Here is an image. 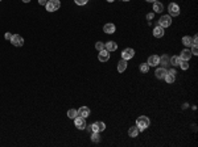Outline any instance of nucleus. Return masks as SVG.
<instances>
[{
	"instance_id": "f3484780",
	"label": "nucleus",
	"mask_w": 198,
	"mask_h": 147,
	"mask_svg": "<svg viewBox=\"0 0 198 147\" xmlns=\"http://www.w3.org/2000/svg\"><path fill=\"white\" fill-rule=\"evenodd\" d=\"M153 11L156 12V13H161V12L164 11V5H163V3L155 1V3H153Z\"/></svg>"
},
{
	"instance_id": "2f4dec72",
	"label": "nucleus",
	"mask_w": 198,
	"mask_h": 147,
	"mask_svg": "<svg viewBox=\"0 0 198 147\" xmlns=\"http://www.w3.org/2000/svg\"><path fill=\"white\" fill-rule=\"evenodd\" d=\"M46 3H48V0H38L40 5H46Z\"/></svg>"
},
{
	"instance_id": "58836bf2",
	"label": "nucleus",
	"mask_w": 198,
	"mask_h": 147,
	"mask_svg": "<svg viewBox=\"0 0 198 147\" xmlns=\"http://www.w3.org/2000/svg\"><path fill=\"white\" fill-rule=\"evenodd\" d=\"M120 1H130V0H120Z\"/></svg>"
},
{
	"instance_id": "6ab92c4d",
	"label": "nucleus",
	"mask_w": 198,
	"mask_h": 147,
	"mask_svg": "<svg viewBox=\"0 0 198 147\" xmlns=\"http://www.w3.org/2000/svg\"><path fill=\"white\" fill-rule=\"evenodd\" d=\"M169 62H171L172 66H180V63H181V59H180V57H177V55H173Z\"/></svg>"
},
{
	"instance_id": "5701e85b",
	"label": "nucleus",
	"mask_w": 198,
	"mask_h": 147,
	"mask_svg": "<svg viewBox=\"0 0 198 147\" xmlns=\"http://www.w3.org/2000/svg\"><path fill=\"white\" fill-rule=\"evenodd\" d=\"M91 140H92V142H95V143H98L99 140H100V135H99L98 131H92V134H91Z\"/></svg>"
},
{
	"instance_id": "4be33fe9",
	"label": "nucleus",
	"mask_w": 198,
	"mask_h": 147,
	"mask_svg": "<svg viewBox=\"0 0 198 147\" xmlns=\"http://www.w3.org/2000/svg\"><path fill=\"white\" fill-rule=\"evenodd\" d=\"M78 116V110H75V109H70L68 110V117L69 118H72V120H74L75 117Z\"/></svg>"
},
{
	"instance_id": "4468645a",
	"label": "nucleus",
	"mask_w": 198,
	"mask_h": 147,
	"mask_svg": "<svg viewBox=\"0 0 198 147\" xmlns=\"http://www.w3.org/2000/svg\"><path fill=\"white\" fill-rule=\"evenodd\" d=\"M190 58H191L190 50H188V49L182 50L181 54H180V59H181V61H190Z\"/></svg>"
},
{
	"instance_id": "423d86ee",
	"label": "nucleus",
	"mask_w": 198,
	"mask_h": 147,
	"mask_svg": "<svg viewBox=\"0 0 198 147\" xmlns=\"http://www.w3.org/2000/svg\"><path fill=\"white\" fill-rule=\"evenodd\" d=\"M11 44L13 45V46H17V47H20L24 45V38L21 37L20 34H13L12 38H11Z\"/></svg>"
},
{
	"instance_id": "cd10ccee",
	"label": "nucleus",
	"mask_w": 198,
	"mask_h": 147,
	"mask_svg": "<svg viewBox=\"0 0 198 147\" xmlns=\"http://www.w3.org/2000/svg\"><path fill=\"white\" fill-rule=\"evenodd\" d=\"M96 123H98L99 131H104V130H106V123L104 122H100V121H99V122H96Z\"/></svg>"
},
{
	"instance_id": "72a5a7b5",
	"label": "nucleus",
	"mask_w": 198,
	"mask_h": 147,
	"mask_svg": "<svg viewBox=\"0 0 198 147\" xmlns=\"http://www.w3.org/2000/svg\"><path fill=\"white\" fill-rule=\"evenodd\" d=\"M4 37H5V40H11V38H12V34H11V33H5Z\"/></svg>"
},
{
	"instance_id": "f8f14e48",
	"label": "nucleus",
	"mask_w": 198,
	"mask_h": 147,
	"mask_svg": "<svg viewBox=\"0 0 198 147\" xmlns=\"http://www.w3.org/2000/svg\"><path fill=\"white\" fill-rule=\"evenodd\" d=\"M104 49H106L107 51H115L116 49H118V45H116V42H114V41H108V42H106L104 44Z\"/></svg>"
},
{
	"instance_id": "9d476101",
	"label": "nucleus",
	"mask_w": 198,
	"mask_h": 147,
	"mask_svg": "<svg viewBox=\"0 0 198 147\" xmlns=\"http://www.w3.org/2000/svg\"><path fill=\"white\" fill-rule=\"evenodd\" d=\"M98 59L100 62H107L110 59V51H107L106 49H104V50H102V51H99Z\"/></svg>"
},
{
	"instance_id": "ea45409f",
	"label": "nucleus",
	"mask_w": 198,
	"mask_h": 147,
	"mask_svg": "<svg viewBox=\"0 0 198 147\" xmlns=\"http://www.w3.org/2000/svg\"><path fill=\"white\" fill-rule=\"evenodd\" d=\"M0 1H1V0H0Z\"/></svg>"
},
{
	"instance_id": "39448f33",
	"label": "nucleus",
	"mask_w": 198,
	"mask_h": 147,
	"mask_svg": "<svg viewBox=\"0 0 198 147\" xmlns=\"http://www.w3.org/2000/svg\"><path fill=\"white\" fill-rule=\"evenodd\" d=\"M74 123H75V126H77V129H79V130H83V129H86V118L85 117H81V116H77L74 118Z\"/></svg>"
},
{
	"instance_id": "e433bc0d",
	"label": "nucleus",
	"mask_w": 198,
	"mask_h": 147,
	"mask_svg": "<svg viewBox=\"0 0 198 147\" xmlns=\"http://www.w3.org/2000/svg\"><path fill=\"white\" fill-rule=\"evenodd\" d=\"M23 1H24V3H29V1H31V0H23Z\"/></svg>"
},
{
	"instance_id": "7c9ffc66",
	"label": "nucleus",
	"mask_w": 198,
	"mask_h": 147,
	"mask_svg": "<svg viewBox=\"0 0 198 147\" xmlns=\"http://www.w3.org/2000/svg\"><path fill=\"white\" fill-rule=\"evenodd\" d=\"M191 42H193V45H197L198 44V37H197V36H194V37L191 38Z\"/></svg>"
},
{
	"instance_id": "f704fd0d",
	"label": "nucleus",
	"mask_w": 198,
	"mask_h": 147,
	"mask_svg": "<svg viewBox=\"0 0 198 147\" xmlns=\"http://www.w3.org/2000/svg\"><path fill=\"white\" fill-rule=\"evenodd\" d=\"M168 72H169V74H172V75H176V74H177V72H176V70H173V69H172L171 71H168Z\"/></svg>"
},
{
	"instance_id": "f257e3e1",
	"label": "nucleus",
	"mask_w": 198,
	"mask_h": 147,
	"mask_svg": "<svg viewBox=\"0 0 198 147\" xmlns=\"http://www.w3.org/2000/svg\"><path fill=\"white\" fill-rule=\"evenodd\" d=\"M151 125V121L149 118H148L147 116H140V117H137V120H136V126L137 129L140 130V131H144L145 129H148Z\"/></svg>"
},
{
	"instance_id": "c85d7f7f",
	"label": "nucleus",
	"mask_w": 198,
	"mask_h": 147,
	"mask_svg": "<svg viewBox=\"0 0 198 147\" xmlns=\"http://www.w3.org/2000/svg\"><path fill=\"white\" fill-rule=\"evenodd\" d=\"M191 55H198V49H197V45H191Z\"/></svg>"
},
{
	"instance_id": "9b49d317",
	"label": "nucleus",
	"mask_w": 198,
	"mask_h": 147,
	"mask_svg": "<svg viewBox=\"0 0 198 147\" xmlns=\"http://www.w3.org/2000/svg\"><path fill=\"white\" fill-rule=\"evenodd\" d=\"M153 36L156 38H161L163 36H164V28L160 26V25H156L153 29Z\"/></svg>"
},
{
	"instance_id": "c9c22d12",
	"label": "nucleus",
	"mask_w": 198,
	"mask_h": 147,
	"mask_svg": "<svg viewBox=\"0 0 198 147\" xmlns=\"http://www.w3.org/2000/svg\"><path fill=\"white\" fill-rule=\"evenodd\" d=\"M145 1H148V3H155V1H157V0H145Z\"/></svg>"
},
{
	"instance_id": "2eb2a0df",
	"label": "nucleus",
	"mask_w": 198,
	"mask_h": 147,
	"mask_svg": "<svg viewBox=\"0 0 198 147\" xmlns=\"http://www.w3.org/2000/svg\"><path fill=\"white\" fill-rule=\"evenodd\" d=\"M167 74H168V71L164 69V67H161V69H157L156 71H155V76H156L157 79H164Z\"/></svg>"
},
{
	"instance_id": "473e14b6",
	"label": "nucleus",
	"mask_w": 198,
	"mask_h": 147,
	"mask_svg": "<svg viewBox=\"0 0 198 147\" xmlns=\"http://www.w3.org/2000/svg\"><path fill=\"white\" fill-rule=\"evenodd\" d=\"M153 16H155V13H148L147 15V20H152V18H153Z\"/></svg>"
},
{
	"instance_id": "6e6552de",
	"label": "nucleus",
	"mask_w": 198,
	"mask_h": 147,
	"mask_svg": "<svg viewBox=\"0 0 198 147\" xmlns=\"http://www.w3.org/2000/svg\"><path fill=\"white\" fill-rule=\"evenodd\" d=\"M147 63L149 67H156V66L160 63V57H159V55H151L149 58H148Z\"/></svg>"
},
{
	"instance_id": "20e7f679",
	"label": "nucleus",
	"mask_w": 198,
	"mask_h": 147,
	"mask_svg": "<svg viewBox=\"0 0 198 147\" xmlns=\"http://www.w3.org/2000/svg\"><path fill=\"white\" fill-rule=\"evenodd\" d=\"M168 11H169V16H180V7H178V4L176 3H171L168 5Z\"/></svg>"
},
{
	"instance_id": "0eeeda50",
	"label": "nucleus",
	"mask_w": 198,
	"mask_h": 147,
	"mask_svg": "<svg viewBox=\"0 0 198 147\" xmlns=\"http://www.w3.org/2000/svg\"><path fill=\"white\" fill-rule=\"evenodd\" d=\"M133 55H135V50L131 47L128 49H124L123 53H122V59H126V61H128V59L133 58Z\"/></svg>"
},
{
	"instance_id": "a211bd4d",
	"label": "nucleus",
	"mask_w": 198,
	"mask_h": 147,
	"mask_svg": "<svg viewBox=\"0 0 198 147\" xmlns=\"http://www.w3.org/2000/svg\"><path fill=\"white\" fill-rule=\"evenodd\" d=\"M127 70V61L126 59H122V61L118 63V71L119 72H124Z\"/></svg>"
},
{
	"instance_id": "aec40b11",
	"label": "nucleus",
	"mask_w": 198,
	"mask_h": 147,
	"mask_svg": "<svg viewBox=\"0 0 198 147\" xmlns=\"http://www.w3.org/2000/svg\"><path fill=\"white\" fill-rule=\"evenodd\" d=\"M164 79H165V82H167L168 84H172V83H174V80H176V75H172V74L168 72Z\"/></svg>"
},
{
	"instance_id": "b1692460",
	"label": "nucleus",
	"mask_w": 198,
	"mask_h": 147,
	"mask_svg": "<svg viewBox=\"0 0 198 147\" xmlns=\"http://www.w3.org/2000/svg\"><path fill=\"white\" fill-rule=\"evenodd\" d=\"M160 63L163 66L169 65V58H168V55H163V57H160Z\"/></svg>"
},
{
	"instance_id": "a878e982",
	"label": "nucleus",
	"mask_w": 198,
	"mask_h": 147,
	"mask_svg": "<svg viewBox=\"0 0 198 147\" xmlns=\"http://www.w3.org/2000/svg\"><path fill=\"white\" fill-rule=\"evenodd\" d=\"M95 49L98 50V51L104 50V44H103V42H96V44H95Z\"/></svg>"
},
{
	"instance_id": "1a4fd4ad",
	"label": "nucleus",
	"mask_w": 198,
	"mask_h": 147,
	"mask_svg": "<svg viewBox=\"0 0 198 147\" xmlns=\"http://www.w3.org/2000/svg\"><path fill=\"white\" fill-rule=\"evenodd\" d=\"M115 30H116V28L112 22H108V24H106L103 26V32L107 33V34H112V33H115Z\"/></svg>"
},
{
	"instance_id": "393cba45",
	"label": "nucleus",
	"mask_w": 198,
	"mask_h": 147,
	"mask_svg": "<svg viewBox=\"0 0 198 147\" xmlns=\"http://www.w3.org/2000/svg\"><path fill=\"white\" fill-rule=\"evenodd\" d=\"M140 71L143 72V74H145V72L149 71V66H148V63H143V65L140 66Z\"/></svg>"
},
{
	"instance_id": "f03ea898",
	"label": "nucleus",
	"mask_w": 198,
	"mask_h": 147,
	"mask_svg": "<svg viewBox=\"0 0 198 147\" xmlns=\"http://www.w3.org/2000/svg\"><path fill=\"white\" fill-rule=\"evenodd\" d=\"M45 7H46L48 12H56V11L60 9L61 3H60V0H48V3H46Z\"/></svg>"
},
{
	"instance_id": "ddd939ff",
	"label": "nucleus",
	"mask_w": 198,
	"mask_h": 147,
	"mask_svg": "<svg viewBox=\"0 0 198 147\" xmlns=\"http://www.w3.org/2000/svg\"><path fill=\"white\" fill-rule=\"evenodd\" d=\"M78 116L87 118L90 116V108H87V106H81L78 109Z\"/></svg>"
},
{
	"instance_id": "7ed1b4c3",
	"label": "nucleus",
	"mask_w": 198,
	"mask_h": 147,
	"mask_svg": "<svg viewBox=\"0 0 198 147\" xmlns=\"http://www.w3.org/2000/svg\"><path fill=\"white\" fill-rule=\"evenodd\" d=\"M159 25L163 28H169L172 25V17L169 15H164V16H161L160 20H159Z\"/></svg>"
},
{
	"instance_id": "412c9836",
	"label": "nucleus",
	"mask_w": 198,
	"mask_h": 147,
	"mask_svg": "<svg viewBox=\"0 0 198 147\" xmlns=\"http://www.w3.org/2000/svg\"><path fill=\"white\" fill-rule=\"evenodd\" d=\"M182 44H184L186 47H190L191 45H193V42H191V37H189V36H185V37L182 38Z\"/></svg>"
},
{
	"instance_id": "bb28decb",
	"label": "nucleus",
	"mask_w": 198,
	"mask_h": 147,
	"mask_svg": "<svg viewBox=\"0 0 198 147\" xmlns=\"http://www.w3.org/2000/svg\"><path fill=\"white\" fill-rule=\"evenodd\" d=\"M180 66H181V69H182V70H188V69H189V63H188V61H181Z\"/></svg>"
},
{
	"instance_id": "c756f323",
	"label": "nucleus",
	"mask_w": 198,
	"mask_h": 147,
	"mask_svg": "<svg viewBox=\"0 0 198 147\" xmlns=\"http://www.w3.org/2000/svg\"><path fill=\"white\" fill-rule=\"evenodd\" d=\"M75 1V4H77V5H85V4H87V1H89V0H74Z\"/></svg>"
},
{
	"instance_id": "dca6fc26",
	"label": "nucleus",
	"mask_w": 198,
	"mask_h": 147,
	"mask_svg": "<svg viewBox=\"0 0 198 147\" xmlns=\"http://www.w3.org/2000/svg\"><path fill=\"white\" fill-rule=\"evenodd\" d=\"M139 133H140V130L137 129V126H132L128 129V135H130L131 138H136L137 135H139Z\"/></svg>"
},
{
	"instance_id": "4c0bfd02",
	"label": "nucleus",
	"mask_w": 198,
	"mask_h": 147,
	"mask_svg": "<svg viewBox=\"0 0 198 147\" xmlns=\"http://www.w3.org/2000/svg\"><path fill=\"white\" fill-rule=\"evenodd\" d=\"M107 1H108V3H112V1H115V0H107Z\"/></svg>"
}]
</instances>
